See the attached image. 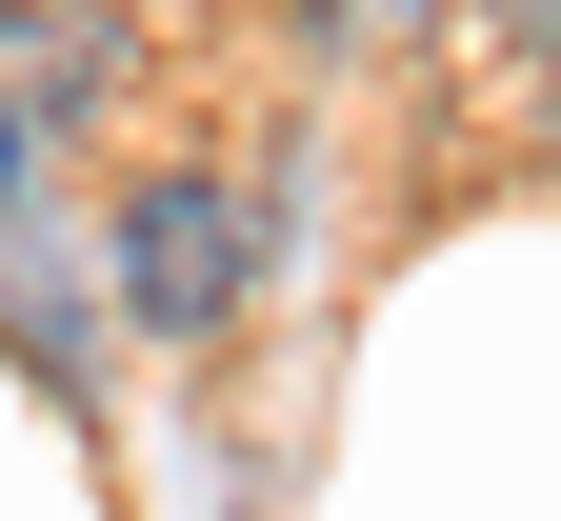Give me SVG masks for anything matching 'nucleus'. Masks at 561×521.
Listing matches in <instances>:
<instances>
[{"mask_svg":"<svg viewBox=\"0 0 561 521\" xmlns=\"http://www.w3.org/2000/svg\"><path fill=\"white\" fill-rule=\"evenodd\" d=\"M261 281H280V201H261L241 161H140V181H121V220H101V321H121V341L201 361V341L261 321Z\"/></svg>","mask_w":561,"mask_h":521,"instance_id":"nucleus-1","label":"nucleus"},{"mask_svg":"<svg viewBox=\"0 0 561 521\" xmlns=\"http://www.w3.org/2000/svg\"><path fill=\"white\" fill-rule=\"evenodd\" d=\"M140 81V21L121 0H0V101H21L41 140H101Z\"/></svg>","mask_w":561,"mask_h":521,"instance_id":"nucleus-2","label":"nucleus"},{"mask_svg":"<svg viewBox=\"0 0 561 521\" xmlns=\"http://www.w3.org/2000/svg\"><path fill=\"white\" fill-rule=\"evenodd\" d=\"M0 341L41 361V382H101V281L41 241V220H0Z\"/></svg>","mask_w":561,"mask_h":521,"instance_id":"nucleus-3","label":"nucleus"},{"mask_svg":"<svg viewBox=\"0 0 561 521\" xmlns=\"http://www.w3.org/2000/svg\"><path fill=\"white\" fill-rule=\"evenodd\" d=\"M21 181H41V121H21V101H0V220H21Z\"/></svg>","mask_w":561,"mask_h":521,"instance_id":"nucleus-4","label":"nucleus"},{"mask_svg":"<svg viewBox=\"0 0 561 521\" xmlns=\"http://www.w3.org/2000/svg\"><path fill=\"white\" fill-rule=\"evenodd\" d=\"M481 21H502V41H522V60H561V0H481Z\"/></svg>","mask_w":561,"mask_h":521,"instance_id":"nucleus-5","label":"nucleus"}]
</instances>
